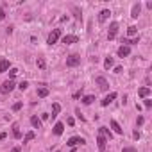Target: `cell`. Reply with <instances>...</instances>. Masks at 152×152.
Returning a JSON list of instances; mask_svg holds the SVG:
<instances>
[{
    "label": "cell",
    "mask_w": 152,
    "mask_h": 152,
    "mask_svg": "<svg viewBox=\"0 0 152 152\" xmlns=\"http://www.w3.org/2000/svg\"><path fill=\"white\" fill-rule=\"evenodd\" d=\"M95 95H86V97H83V100H80V102H83L84 106H89V104H93L95 102Z\"/></svg>",
    "instance_id": "ac0fdd59"
},
{
    "label": "cell",
    "mask_w": 152,
    "mask_h": 152,
    "mask_svg": "<svg viewBox=\"0 0 152 152\" xmlns=\"http://www.w3.org/2000/svg\"><path fill=\"white\" fill-rule=\"evenodd\" d=\"M138 95H140L141 98H147V97L150 95V88H149V86H145V88H140V89H138Z\"/></svg>",
    "instance_id": "d6986e66"
},
{
    "label": "cell",
    "mask_w": 152,
    "mask_h": 152,
    "mask_svg": "<svg viewBox=\"0 0 152 152\" xmlns=\"http://www.w3.org/2000/svg\"><path fill=\"white\" fill-rule=\"evenodd\" d=\"M84 143H86V140H84V138H80V136H72V138L66 141V145H68V147H72V149H75L77 145H84Z\"/></svg>",
    "instance_id": "277c9868"
},
{
    "label": "cell",
    "mask_w": 152,
    "mask_h": 152,
    "mask_svg": "<svg viewBox=\"0 0 152 152\" xmlns=\"http://www.w3.org/2000/svg\"><path fill=\"white\" fill-rule=\"evenodd\" d=\"M61 41H63L65 45H72V43H77V41H79V38H77L75 34H66V36L61 38Z\"/></svg>",
    "instance_id": "ba28073f"
},
{
    "label": "cell",
    "mask_w": 152,
    "mask_h": 152,
    "mask_svg": "<svg viewBox=\"0 0 152 152\" xmlns=\"http://www.w3.org/2000/svg\"><path fill=\"white\" fill-rule=\"evenodd\" d=\"M14 80H6V83H2V86H0V93H4V95H7V93H11V91L14 89Z\"/></svg>",
    "instance_id": "7a4b0ae2"
},
{
    "label": "cell",
    "mask_w": 152,
    "mask_h": 152,
    "mask_svg": "<svg viewBox=\"0 0 152 152\" xmlns=\"http://www.w3.org/2000/svg\"><path fill=\"white\" fill-rule=\"evenodd\" d=\"M13 136H14V140H22V131L18 129V125H16V124L13 125Z\"/></svg>",
    "instance_id": "7402d4cb"
},
{
    "label": "cell",
    "mask_w": 152,
    "mask_h": 152,
    "mask_svg": "<svg viewBox=\"0 0 152 152\" xmlns=\"http://www.w3.org/2000/svg\"><path fill=\"white\" fill-rule=\"evenodd\" d=\"M75 115H77V118H79L80 122H86V118L83 116V113H80V109H77V111H75Z\"/></svg>",
    "instance_id": "f1b7e54d"
},
{
    "label": "cell",
    "mask_w": 152,
    "mask_h": 152,
    "mask_svg": "<svg viewBox=\"0 0 152 152\" xmlns=\"http://www.w3.org/2000/svg\"><path fill=\"white\" fill-rule=\"evenodd\" d=\"M13 29H14L13 25H9V27L6 29V32H7V36H9V34H13Z\"/></svg>",
    "instance_id": "836d02e7"
},
{
    "label": "cell",
    "mask_w": 152,
    "mask_h": 152,
    "mask_svg": "<svg viewBox=\"0 0 152 152\" xmlns=\"http://www.w3.org/2000/svg\"><path fill=\"white\" fill-rule=\"evenodd\" d=\"M59 111H61V104H57V102H56V104H52V120L59 115Z\"/></svg>",
    "instance_id": "603a6c76"
},
{
    "label": "cell",
    "mask_w": 152,
    "mask_h": 152,
    "mask_svg": "<svg viewBox=\"0 0 152 152\" xmlns=\"http://www.w3.org/2000/svg\"><path fill=\"white\" fill-rule=\"evenodd\" d=\"M140 136H141L140 131H134V133H133V138H134V140H140Z\"/></svg>",
    "instance_id": "e575fe53"
},
{
    "label": "cell",
    "mask_w": 152,
    "mask_h": 152,
    "mask_svg": "<svg viewBox=\"0 0 152 152\" xmlns=\"http://www.w3.org/2000/svg\"><path fill=\"white\" fill-rule=\"evenodd\" d=\"M52 133L56 134V136H61L65 133V124H61V122H57V124L54 125V129H52Z\"/></svg>",
    "instance_id": "7c38bea8"
},
{
    "label": "cell",
    "mask_w": 152,
    "mask_h": 152,
    "mask_svg": "<svg viewBox=\"0 0 152 152\" xmlns=\"http://www.w3.org/2000/svg\"><path fill=\"white\" fill-rule=\"evenodd\" d=\"M98 134H102L106 140H107V138H109V140L113 138V133H111V131H109L107 127H100V129H98Z\"/></svg>",
    "instance_id": "e0dca14e"
},
{
    "label": "cell",
    "mask_w": 152,
    "mask_h": 152,
    "mask_svg": "<svg viewBox=\"0 0 152 152\" xmlns=\"http://www.w3.org/2000/svg\"><path fill=\"white\" fill-rule=\"evenodd\" d=\"M48 93H50V89H48V88H38V97H39V98L48 97Z\"/></svg>",
    "instance_id": "ffe728a7"
},
{
    "label": "cell",
    "mask_w": 152,
    "mask_h": 152,
    "mask_svg": "<svg viewBox=\"0 0 152 152\" xmlns=\"http://www.w3.org/2000/svg\"><path fill=\"white\" fill-rule=\"evenodd\" d=\"M122 72H124V68H122V66H115V74H122Z\"/></svg>",
    "instance_id": "8d00e7d4"
},
{
    "label": "cell",
    "mask_w": 152,
    "mask_h": 152,
    "mask_svg": "<svg viewBox=\"0 0 152 152\" xmlns=\"http://www.w3.org/2000/svg\"><path fill=\"white\" fill-rule=\"evenodd\" d=\"M145 107H147V109H150V107H152V100H149V98L145 100Z\"/></svg>",
    "instance_id": "d6a6232c"
},
{
    "label": "cell",
    "mask_w": 152,
    "mask_h": 152,
    "mask_svg": "<svg viewBox=\"0 0 152 152\" xmlns=\"http://www.w3.org/2000/svg\"><path fill=\"white\" fill-rule=\"evenodd\" d=\"M79 97H83V89H80V91H75V93H74V98H79Z\"/></svg>",
    "instance_id": "d590c367"
},
{
    "label": "cell",
    "mask_w": 152,
    "mask_h": 152,
    "mask_svg": "<svg viewBox=\"0 0 152 152\" xmlns=\"http://www.w3.org/2000/svg\"><path fill=\"white\" fill-rule=\"evenodd\" d=\"M18 88H20V89H22V91H25V89L29 88V83H27V80H22V83H20V84H18Z\"/></svg>",
    "instance_id": "83f0119b"
},
{
    "label": "cell",
    "mask_w": 152,
    "mask_h": 152,
    "mask_svg": "<svg viewBox=\"0 0 152 152\" xmlns=\"http://www.w3.org/2000/svg\"><path fill=\"white\" fill-rule=\"evenodd\" d=\"M4 18H6V11H4V9H0V22H2Z\"/></svg>",
    "instance_id": "74e56055"
},
{
    "label": "cell",
    "mask_w": 152,
    "mask_h": 152,
    "mask_svg": "<svg viewBox=\"0 0 152 152\" xmlns=\"http://www.w3.org/2000/svg\"><path fill=\"white\" fill-rule=\"evenodd\" d=\"M59 38H61V29H54L52 32L48 34V38H47V43L48 45H56L59 41Z\"/></svg>",
    "instance_id": "6da1fadb"
},
{
    "label": "cell",
    "mask_w": 152,
    "mask_h": 152,
    "mask_svg": "<svg viewBox=\"0 0 152 152\" xmlns=\"http://www.w3.org/2000/svg\"><path fill=\"white\" fill-rule=\"evenodd\" d=\"M79 65H80V56L72 54V56L66 57V66H68V68H75V66H79Z\"/></svg>",
    "instance_id": "3957f363"
},
{
    "label": "cell",
    "mask_w": 152,
    "mask_h": 152,
    "mask_svg": "<svg viewBox=\"0 0 152 152\" xmlns=\"http://www.w3.org/2000/svg\"><path fill=\"white\" fill-rule=\"evenodd\" d=\"M95 83L98 84V89H102V91H107V89H109V83H107V79H106V77H102V75L95 77Z\"/></svg>",
    "instance_id": "5b68a950"
},
{
    "label": "cell",
    "mask_w": 152,
    "mask_h": 152,
    "mask_svg": "<svg viewBox=\"0 0 152 152\" xmlns=\"http://www.w3.org/2000/svg\"><path fill=\"white\" fill-rule=\"evenodd\" d=\"M6 138H7V133H0V141L6 140Z\"/></svg>",
    "instance_id": "ab89813d"
},
{
    "label": "cell",
    "mask_w": 152,
    "mask_h": 152,
    "mask_svg": "<svg viewBox=\"0 0 152 152\" xmlns=\"http://www.w3.org/2000/svg\"><path fill=\"white\" fill-rule=\"evenodd\" d=\"M111 66H113V57H106V61H104V68L109 70Z\"/></svg>",
    "instance_id": "d4e9b609"
},
{
    "label": "cell",
    "mask_w": 152,
    "mask_h": 152,
    "mask_svg": "<svg viewBox=\"0 0 152 152\" xmlns=\"http://www.w3.org/2000/svg\"><path fill=\"white\" fill-rule=\"evenodd\" d=\"M109 14H111V11H109V9H102V11L98 13V22H100V23H104V22H107V18H109Z\"/></svg>",
    "instance_id": "8fae6325"
},
{
    "label": "cell",
    "mask_w": 152,
    "mask_h": 152,
    "mask_svg": "<svg viewBox=\"0 0 152 152\" xmlns=\"http://www.w3.org/2000/svg\"><path fill=\"white\" fill-rule=\"evenodd\" d=\"M36 138V133H34V131H29V133L23 136V143H29V141H32Z\"/></svg>",
    "instance_id": "44dd1931"
},
{
    "label": "cell",
    "mask_w": 152,
    "mask_h": 152,
    "mask_svg": "<svg viewBox=\"0 0 152 152\" xmlns=\"http://www.w3.org/2000/svg\"><path fill=\"white\" fill-rule=\"evenodd\" d=\"M122 152H136V150H134V149H133V147H125V149H124V150H122Z\"/></svg>",
    "instance_id": "f35d334b"
},
{
    "label": "cell",
    "mask_w": 152,
    "mask_h": 152,
    "mask_svg": "<svg viewBox=\"0 0 152 152\" xmlns=\"http://www.w3.org/2000/svg\"><path fill=\"white\" fill-rule=\"evenodd\" d=\"M36 65H38V68L45 70V68H47V61H45L43 57H38V59H36Z\"/></svg>",
    "instance_id": "cb8c5ba5"
},
{
    "label": "cell",
    "mask_w": 152,
    "mask_h": 152,
    "mask_svg": "<svg viewBox=\"0 0 152 152\" xmlns=\"http://www.w3.org/2000/svg\"><path fill=\"white\" fill-rule=\"evenodd\" d=\"M56 152H59V150H56Z\"/></svg>",
    "instance_id": "7bdbcfd3"
},
{
    "label": "cell",
    "mask_w": 152,
    "mask_h": 152,
    "mask_svg": "<svg viewBox=\"0 0 152 152\" xmlns=\"http://www.w3.org/2000/svg\"><path fill=\"white\" fill-rule=\"evenodd\" d=\"M116 97H118V95H116V91H111L109 95H106V97H104V100H100V106H104V107H106V106H109V104L113 102V100H115Z\"/></svg>",
    "instance_id": "52a82bcc"
},
{
    "label": "cell",
    "mask_w": 152,
    "mask_h": 152,
    "mask_svg": "<svg viewBox=\"0 0 152 152\" xmlns=\"http://www.w3.org/2000/svg\"><path fill=\"white\" fill-rule=\"evenodd\" d=\"M22 106H23L22 102H16V104L13 106V111H20V109H22Z\"/></svg>",
    "instance_id": "f546056e"
},
{
    "label": "cell",
    "mask_w": 152,
    "mask_h": 152,
    "mask_svg": "<svg viewBox=\"0 0 152 152\" xmlns=\"http://www.w3.org/2000/svg\"><path fill=\"white\" fill-rule=\"evenodd\" d=\"M16 75H18V70H16V68H11V70H9V80H13Z\"/></svg>",
    "instance_id": "4316f807"
},
{
    "label": "cell",
    "mask_w": 152,
    "mask_h": 152,
    "mask_svg": "<svg viewBox=\"0 0 152 152\" xmlns=\"http://www.w3.org/2000/svg\"><path fill=\"white\" fill-rule=\"evenodd\" d=\"M109 125H111V129H113L116 134H124V129L120 127V124H118L116 120H111V122H109Z\"/></svg>",
    "instance_id": "4fadbf2b"
},
{
    "label": "cell",
    "mask_w": 152,
    "mask_h": 152,
    "mask_svg": "<svg viewBox=\"0 0 152 152\" xmlns=\"http://www.w3.org/2000/svg\"><path fill=\"white\" fill-rule=\"evenodd\" d=\"M118 32V22H111L109 23V30H107V39H115Z\"/></svg>",
    "instance_id": "8992f818"
},
{
    "label": "cell",
    "mask_w": 152,
    "mask_h": 152,
    "mask_svg": "<svg viewBox=\"0 0 152 152\" xmlns=\"http://www.w3.org/2000/svg\"><path fill=\"white\" fill-rule=\"evenodd\" d=\"M70 152H75V149H72V150H70Z\"/></svg>",
    "instance_id": "b9f144b4"
},
{
    "label": "cell",
    "mask_w": 152,
    "mask_h": 152,
    "mask_svg": "<svg viewBox=\"0 0 152 152\" xmlns=\"http://www.w3.org/2000/svg\"><path fill=\"white\" fill-rule=\"evenodd\" d=\"M116 54H118V57H127V56H131V47H125V45L118 47Z\"/></svg>",
    "instance_id": "30bf717a"
},
{
    "label": "cell",
    "mask_w": 152,
    "mask_h": 152,
    "mask_svg": "<svg viewBox=\"0 0 152 152\" xmlns=\"http://www.w3.org/2000/svg\"><path fill=\"white\" fill-rule=\"evenodd\" d=\"M66 124H68V125H74V124H75V120H74L72 116H68V118H66Z\"/></svg>",
    "instance_id": "1f68e13d"
},
{
    "label": "cell",
    "mask_w": 152,
    "mask_h": 152,
    "mask_svg": "<svg viewBox=\"0 0 152 152\" xmlns=\"http://www.w3.org/2000/svg\"><path fill=\"white\" fill-rule=\"evenodd\" d=\"M30 125H32L34 129H41V118H38L36 115L30 116Z\"/></svg>",
    "instance_id": "5bb4252c"
},
{
    "label": "cell",
    "mask_w": 152,
    "mask_h": 152,
    "mask_svg": "<svg viewBox=\"0 0 152 152\" xmlns=\"http://www.w3.org/2000/svg\"><path fill=\"white\" fill-rule=\"evenodd\" d=\"M140 13H141V4L138 2V4H134V6H133V9H131V16H133V18H138V16H140Z\"/></svg>",
    "instance_id": "9a60e30c"
},
{
    "label": "cell",
    "mask_w": 152,
    "mask_h": 152,
    "mask_svg": "<svg viewBox=\"0 0 152 152\" xmlns=\"http://www.w3.org/2000/svg\"><path fill=\"white\" fill-rule=\"evenodd\" d=\"M11 152H20V147H14V149H13Z\"/></svg>",
    "instance_id": "60d3db41"
},
{
    "label": "cell",
    "mask_w": 152,
    "mask_h": 152,
    "mask_svg": "<svg viewBox=\"0 0 152 152\" xmlns=\"http://www.w3.org/2000/svg\"><path fill=\"white\" fill-rule=\"evenodd\" d=\"M9 68H11V63H9V59H2V61H0V74L7 72Z\"/></svg>",
    "instance_id": "2e32d148"
},
{
    "label": "cell",
    "mask_w": 152,
    "mask_h": 152,
    "mask_svg": "<svg viewBox=\"0 0 152 152\" xmlns=\"http://www.w3.org/2000/svg\"><path fill=\"white\" fill-rule=\"evenodd\" d=\"M97 145H98V150H100V152H106V147H107V140H106L102 134H98V136H97Z\"/></svg>",
    "instance_id": "9c48e42d"
},
{
    "label": "cell",
    "mask_w": 152,
    "mask_h": 152,
    "mask_svg": "<svg viewBox=\"0 0 152 152\" xmlns=\"http://www.w3.org/2000/svg\"><path fill=\"white\" fill-rule=\"evenodd\" d=\"M136 32H138V29H136L134 25H131V27L127 29V34H129V36H136Z\"/></svg>",
    "instance_id": "484cf974"
},
{
    "label": "cell",
    "mask_w": 152,
    "mask_h": 152,
    "mask_svg": "<svg viewBox=\"0 0 152 152\" xmlns=\"http://www.w3.org/2000/svg\"><path fill=\"white\" fill-rule=\"evenodd\" d=\"M143 122H145L143 116H138V118H136V125H143Z\"/></svg>",
    "instance_id": "4dcf8cb0"
}]
</instances>
